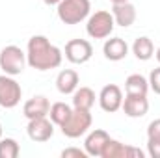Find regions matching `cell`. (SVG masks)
I'll list each match as a JSON object with an SVG mask.
<instances>
[{
  "instance_id": "8",
  "label": "cell",
  "mask_w": 160,
  "mask_h": 158,
  "mask_svg": "<svg viewBox=\"0 0 160 158\" xmlns=\"http://www.w3.org/2000/svg\"><path fill=\"white\" fill-rule=\"evenodd\" d=\"M26 134L32 141L43 143L48 141L54 136V123L48 117H38V119H28V126H26Z\"/></svg>"
},
{
  "instance_id": "22",
  "label": "cell",
  "mask_w": 160,
  "mask_h": 158,
  "mask_svg": "<svg viewBox=\"0 0 160 158\" xmlns=\"http://www.w3.org/2000/svg\"><path fill=\"white\" fill-rule=\"evenodd\" d=\"M147 80H149V89H153L157 95H160V67L153 69Z\"/></svg>"
},
{
  "instance_id": "24",
  "label": "cell",
  "mask_w": 160,
  "mask_h": 158,
  "mask_svg": "<svg viewBox=\"0 0 160 158\" xmlns=\"http://www.w3.org/2000/svg\"><path fill=\"white\" fill-rule=\"evenodd\" d=\"M147 138H151V140H160V117L149 123V126H147Z\"/></svg>"
},
{
  "instance_id": "27",
  "label": "cell",
  "mask_w": 160,
  "mask_h": 158,
  "mask_svg": "<svg viewBox=\"0 0 160 158\" xmlns=\"http://www.w3.org/2000/svg\"><path fill=\"white\" fill-rule=\"evenodd\" d=\"M155 58H157V62L160 63V47L157 48V50H155Z\"/></svg>"
},
{
  "instance_id": "25",
  "label": "cell",
  "mask_w": 160,
  "mask_h": 158,
  "mask_svg": "<svg viewBox=\"0 0 160 158\" xmlns=\"http://www.w3.org/2000/svg\"><path fill=\"white\" fill-rule=\"evenodd\" d=\"M62 156L63 158H88V153L86 151H82V149H78V147H69V149H63L62 151Z\"/></svg>"
},
{
  "instance_id": "17",
  "label": "cell",
  "mask_w": 160,
  "mask_h": 158,
  "mask_svg": "<svg viewBox=\"0 0 160 158\" xmlns=\"http://www.w3.org/2000/svg\"><path fill=\"white\" fill-rule=\"evenodd\" d=\"M149 91V80L143 75H130L125 80V93L127 95H147Z\"/></svg>"
},
{
  "instance_id": "21",
  "label": "cell",
  "mask_w": 160,
  "mask_h": 158,
  "mask_svg": "<svg viewBox=\"0 0 160 158\" xmlns=\"http://www.w3.org/2000/svg\"><path fill=\"white\" fill-rule=\"evenodd\" d=\"M21 145L13 138H0V158H17Z\"/></svg>"
},
{
  "instance_id": "12",
  "label": "cell",
  "mask_w": 160,
  "mask_h": 158,
  "mask_svg": "<svg viewBox=\"0 0 160 158\" xmlns=\"http://www.w3.org/2000/svg\"><path fill=\"white\" fill-rule=\"evenodd\" d=\"M110 140L108 132L102 130V128H95L91 130L88 136H86V141H84V151L88 153V156H101L106 141Z\"/></svg>"
},
{
  "instance_id": "9",
  "label": "cell",
  "mask_w": 160,
  "mask_h": 158,
  "mask_svg": "<svg viewBox=\"0 0 160 158\" xmlns=\"http://www.w3.org/2000/svg\"><path fill=\"white\" fill-rule=\"evenodd\" d=\"M121 104H123V91H121L119 86L116 84H108L101 89L99 93V106L106 112V114H114L121 110Z\"/></svg>"
},
{
  "instance_id": "14",
  "label": "cell",
  "mask_w": 160,
  "mask_h": 158,
  "mask_svg": "<svg viewBox=\"0 0 160 158\" xmlns=\"http://www.w3.org/2000/svg\"><path fill=\"white\" fill-rule=\"evenodd\" d=\"M112 15L116 24L121 28H128L136 22V7L130 2H123V4H112Z\"/></svg>"
},
{
  "instance_id": "1",
  "label": "cell",
  "mask_w": 160,
  "mask_h": 158,
  "mask_svg": "<svg viewBox=\"0 0 160 158\" xmlns=\"http://www.w3.org/2000/svg\"><path fill=\"white\" fill-rule=\"evenodd\" d=\"M26 60L28 65L36 71L58 69L63 60V52L52 45L45 36H32L26 45Z\"/></svg>"
},
{
  "instance_id": "19",
  "label": "cell",
  "mask_w": 160,
  "mask_h": 158,
  "mask_svg": "<svg viewBox=\"0 0 160 158\" xmlns=\"http://www.w3.org/2000/svg\"><path fill=\"white\" fill-rule=\"evenodd\" d=\"M71 112H73V108L69 106V104H65V102H54V104H50V110H48V119L54 123V125H58V126H62L67 117L71 116Z\"/></svg>"
},
{
  "instance_id": "20",
  "label": "cell",
  "mask_w": 160,
  "mask_h": 158,
  "mask_svg": "<svg viewBox=\"0 0 160 158\" xmlns=\"http://www.w3.org/2000/svg\"><path fill=\"white\" fill-rule=\"evenodd\" d=\"M127 149H128V145L110 138L101 153V158H127Z\"/></svg>"
},
{
  "instance_id": "13",
  "label": "cell",
  "mask_w": 160,
  "mask_h": 158,
  "mask_svg": "<svg viewBox=\"0 0 160 158\" xmlns=\"http://www.w3.org/2000/svg\"><path fill=\"white\" fill-rule=\"evenodd\" d=\"M102 54L110 62H121L128 54V45L123 37H110L102 45Z\"/></svg>"
},
{
  "instance_id": "4",
  "label": "cell",
  "mask_w": 160,
  "mask_h": 158,
  "mask_svg": "<svg viewBox=\"0 0 160 158\" xmlns=\"http://www.w3.org/2000/svg\"><path fill=\"white\" fill-rule=\"evenodd\" d=\"M28 65L26 60V52L17 47V45H8L0 50V69L4 71V75L9 77H17L24 71V67Z\"/></svg>"
},
{
  "instance_id": "18",
  "label": "cell",
  "mask_w": 160,
  "mask_h": 158,
  "mask_svg": "<svg viewBox=\"0 0 160 158\" xmlns=\"http://www.w3.org/2000/svg\"><path fill=\"white\" fill-rule=\"evenodd\" d=\"M132 54L140 60V62H147L155 56V45L147 36H142L132 43Z\"/></svg>"
},
{
  "instance_id": "6",
  "label": "cell",
  "mask_w": 160,
  "mask_h": 158,
  "mask_svg": "<svg viewBox=\"0 0 160 158\" xmlns=\"http://www.w3.org/2000/svg\"><path fill=\"white\" fill-rule=\"evenodd\" d=\"M22 99V87L9 75H0V106L6 110L15 108Z\"/></svg>"
},
{
  "instance_id": "16",
  "label": "cell",
  "mask_w": 160,
  "mask_h": 158,
  "mask_svg": "<svg viewBox=\"0 0 160 158\" xmlns=\"http://www.w3.org/2000/svg\"><path fill=\"white\" fill-rule=\"evenodd\" d=\"M95 104V91L91 87L80 86L73 93V108H80V110H91Z\"/></svg>"
},
{
  "instance_id": "29",
  "label": "cell",
  "mask_w": 160,
  "mask_h": 158,
  "mask_svg": "<svg viewBox=\"0 0 160 158\" xmlns=\"http://www.w3.org/2000/svg\"><path fill=\"white\" fill-rule=\"evenodd\" d=\"M2 134H4V128H2V123H0V138H2Z\"/></svg>"
},
{
  "instance_id": "11",
  "label": "cell",
  "mask_w": 160,
  "mask_h": 158,
  "mask_svg": "<svg viewBox=\"0 0 160 158\" xmlns=\"http://www.w3.org/2000/svg\"><path fill=\"white\" fill-rule=\"evenodd\" d=\"M48 110H50V102L45 95H34L22 106V114H24L26 119L48 117Z\"/></svg>"
},
{
  "instance_id": "28",
  "label": "cell",
  "mask_w": 160,
  "mask_h": 158,
  "mask_svg": "<svg viewBox=\"0 0 160 158\" xmlns=\"http://www.w3.org/2000/svg\"><path fill=\"white\" fill-rule=\"evenodd\" d=\"M112 4H123V2H130V0H110Z\"/></svg>"
},
{
  "instance_id": "2",
  "label": "cell",
  "mask_w": 160,
  "mask_h": 158,
  "mask_svg": "<svg viewBox=\"0 0 160 158\" xmlns=\"http://www.w3.org/2000/svg\"><path fill=\"white\" fill-rule=\"evenodd\" d=\"M58 19L63 24H80L86 21L91 13V2L89 0H62L56 6Z\"/></svg>"
},
{
  "instance_id": "23",
  "label": "cell",
  "mask_w": 160,
  "mask_h": 158,
  "mask_svg": "<svg viewBox=\"0 0 160 158\" xmlns=\"http://www.w3.org/2000/svg\"><path fill=\"white\" fill-rule=\"evenodd\" d=\"M147 155L151 158H160V140L147 138Z\"/></svg>"
},
{
  "instance_id": "10",
  "label": "cell",
  "mask_w": 160,
  "mask_h": 158,
  "mask_svg": "<svg viewBox=\"0 0 160 158\" xmlns=\"http://www.w3.org/2000/svg\"><path fill=\"white\" fill-rule=\"evenodd\" d=\"M121 108H123V112H125L127 117H132V119L143 117L149 112L147 95H125Z\"/></svg>"
},
{
  "instance_id": "15",
  "label": "cell",
  "mask_w": 160,
  "mask_h": 158,
  "mask_svg": "<svg viewBox=\"0 0 160 158\" xmlns=\"http://www.w3.org/2000/svg\"><path fill=\"white\" fill-rule=\"evenodd\" d=\"M80 84V77L75 69H63L56 77V89L62 95H73Z\"/></svg>"
},
{
  "instance_id": "5",
  "label": "cell",
  "mask_w": 160,
  "mask_h": 158,
  "mask_svg": "<svg viewBox=\"0 0 160 158\" xmlns=\"http://www.w3.org/2000/svg\"><path fill=\"white\" fill-rule=\"evenodd\" d=\"M91 110H80V108H73L71 116L67 117V121L60 126L62 128V134L65 138H71V140H77L80 136H84L89 128H91Z\"/></svg>"
},
{
  "instance_id": "26",
  "label": "cell",
  "mask_w": 160,
  "mask_h": 158,
  "mask_svg": "<svg viewBox=\"0 0 160 158\" xmlns=\"http://www.w3.org/2000/svg\"><path fill=\"white\" fill-rule=\"evenodd\" d=\"M43 2H45L47 6H58V4H60L62 0H43Z\"/></svg>"
},
{
  "instance_id": "7",
  "label": "cell",
  "mask_w": 160,
  "mask_h": 158,
  "mask_svg": "<svg viewBox=\"0 0 160 158\" xmlns=\"http://www.w3.org/2000/svg\"><path fill=\"white\" fill-rule=\"evenodd\" d=\"M93 56V47L88 39H71L65 45V58L67 62L75 63V65H82L88 63Z\"/></svg>"
},
{
  "instance_id": "3",
  "label": "cell",
  "mask_w": 160,
  "mask_h": 158,
  "mask_svg": "<svg viewBox=\"0 0 160 158\" xmlns=\"http://www.w3.org/2000/svg\"><path fill=\"white\" fill-rule=\"evenodd\" d=\"M114 28H116L114 15L112 11H104V9L89 13L88 22H86V32L91 39H106L112 36Z\"/></svg>"
}]
</instances>
